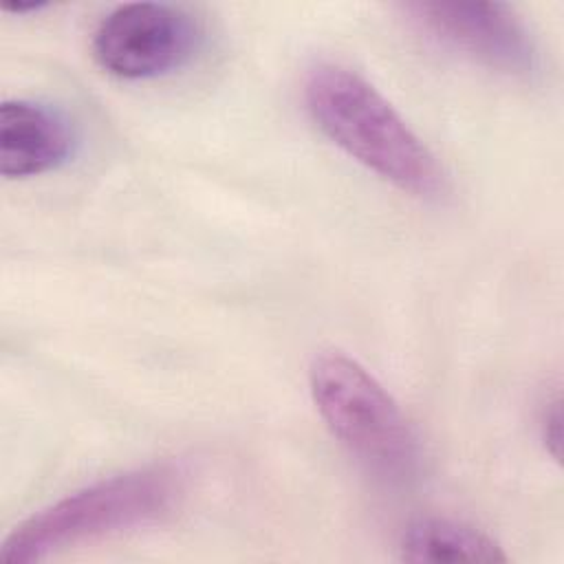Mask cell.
Masks as SVG:
<instances>
[{"label":"cell","mask_w":564,"mask_h":564,"mask_svg":"<svg viewBox=\"0 0 564 564\" xmlns=\"http://www.w3.org/2000/svg\"><path fill=\"white\" fill-rule=\"evenodd\" d=\"M399 560L414 564L438 562H507L509 555L485 531L449 520L421 518L399 540Z\"/></svg>","instance_id":"7"},{"label":"cell","mask_w":564,"mask_h":564,"mask_svg":"<svg viewBox=\"0 0 564 564\" xmlns=\"http://www.w3.org/2000/svg\"><path fill=\"white\" fill-rule=\"evenodd\" d=\"M75 137L62 112L31 99L0 106V174L29 178L57 170L73 154Z\"/></svg>","instance_id":"6"},{"label":"cell","mask_w":564,"mask_h":564,"mask_svg":"<svg viewBox=\"0 0 564 564\" xmlns=\"http://www.w3.org/2000/svg\"><path fill=\"white\" fill-rule=\"evenodd\" d=\"M174 467L152 465L95 480L15 524L0 544L2 564L42 562L75 544L163 520L181 498Z\"/></svg>","instance_id":"2"},{"label":"cell","mask_w":564,"mask_h":564,"mask_svg":"<svg viewBox=\"0 0 564 564\" xmlns=\"http://www.w3.org/2000/svg\"><path fill=\"white\" fill-rule=\"evenodd\" d=\"M308 390L330 434L366 469L405 480L419 469V438L403 410L357 359L326 350L308 366Z\"/></svg>","instance_id":"3"},{"label":"cell","mask_w":564,"mask_h":564,"mask_svg":"<svg viewBox=\"0 0 564 564\" xmlns=\"http://www.w3.org/2000/svg\"><path fill=\"white\" fill-rule=\"evenodd\" d=\"M562 414H560V399H555L553 403H549L544 408L542 414V438L549 447V452L553 454V458L560 456V436H562Z\"/></svg>","instance_id":"8"},{"label":"cell","mask_w":564,"mask_h":564,"mask_svg":"<svg viewBox=\"0 0 564 564\" xmlns=\"http://www.w3.org/2000/svg\"><path fill=\"white\" fill-rule=\"evenodd\" d=\"M313 123L350 159L390 185L421 198L445 192V174L408 121L357 70L315 64L304 79Z\"/></svg>","instance_id":"1"},{"label":"cell","mask_w":564,"mask_h":564,"mask_svg":"<svg viewBox=\"0 0 564 564\" xmlns=\"http://www.w3.org/2000/svg\"><path fill=\"white\" fill-rule=\"evenodd\" d=\"M198 22L165 2H128L101 18L93 57L119 79H152L181 68L198 48Z\"/></svg>","instance_id":"4"},{"label":"cell","mask_w":564,"mask_h":564,"mask_svg":"<svg viewBox=\"0 0 564 564\" xmlns=\"http://www.w3.org/2000/svg\"><path fill=\"white\" fill-rule=\"evenodd\" d=\"M410 20L438 44L494 70L529 77L538 48L513 11L498 2H410Z\"/></svg>","instance_id":"5"}]
</instances>
